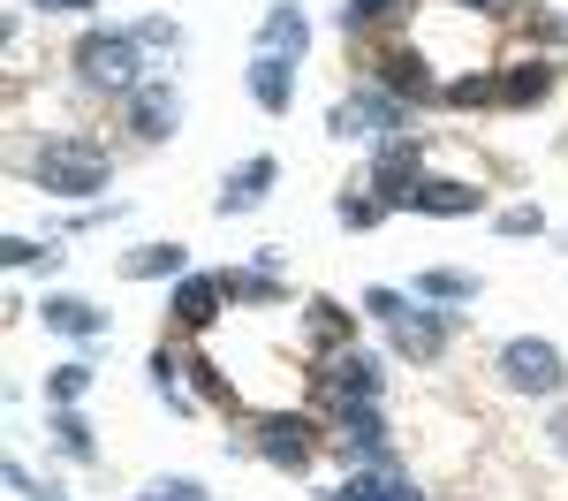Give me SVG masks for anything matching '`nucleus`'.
Wrapping results in <instances>:
<instances>
[{
  "mask_svg": "<svg viewBox=\"0 0 568 501\" xmlns=\"http://www.w3.org/2000/svg\"><path fill=\"white\" fill-rule=\"evenodd\" d=\"M342 433H349L364 455L387 463V425H379V410H372V403H342Z\"/></svg>",
  "mask_w": 568,
  "mask_h": 501,
  "instance_id": "obj_15",
  "label": "nucleus"
},
{
  "mask_svg": "<svg viewBox=\"0 0 568 501\" xmlns=\"http://www.w3.org/2000/svg\"><path fill=\"white\" fill-rule=\"evenodd\" d=\"M387 130H402V107L387 91H356L334 107V137H387Z\"/></svg>",
  "mask_w": 568,
  "mask_h": 501,
  "instance_id": "obj_4",
  "label": "nucleus"
},
{
  "mask_svg": "<svg viewBox=\"0 0 568 501\" xmlns=\"http://www.w3.org/2000/svg\"><path fill=\"white\" fill-rule=\"evenodd\" d=\"M136 501H213V494H205L197 479H152V487H144Z\"/></svg>",
  "mask_w": 568,
  "mask_h": 501,
  "instance_id": "obj_24",
  "label": "nucleus"
},
{
  "mask_svg": "<svg viewBox=\"0 0 568 501\" xmlns=\"http://www.w3.org/2000/svg\"><path fill=\"white\" fill-rule=\"evenodd\" d=\"M31 176H39V190H53V198H99V190L114 182V160H106L91 137H53L39 160H31Z\"/></svg>",
  "mask_w": 568,
  "mask_h": 501,
  "instance_id": "obj_1",
  "label": "nucleus"
},
{
  "mask_svg": "<svg viewBox=\"0 0 568 501\" xmlns=\"http://www.w3.org/2000/svg\"><path fill=\"white\" fill-rule=\"evenodd\" d=\"M364 312L394 327V319H402V297H394V289H364Z\"/></svg>",
  "mask_w": 568,
  "mask_h": 501,
  "instance_id": "obj_29",
  "label": "nucleus"
},
{
  "mask_svg": "<svg viewBox=\"0 0 568 501\" xmlns=\"http://www.w3.org/2000/svg\"><path fill=\"white\" fill-rule=\"evenodd\" d=\"M318 501H342V494H318Z\"/></svg>",
  "mask_w": 568,
  "mask_h": 501,
  "instance_id": "obj_32",
  "label": "nucleus"
},
{
  "mask_svg": "<svg viewBox=\"0 0 568 501\" xmlns=\"http://www.w3.org/2000/svg\"><path fill=\"white\" fill-rule=\"evenodd\" d=\"M304 46H311V23H304V8H273V16H265V31H258V53H281V61H304Z\"/></svg>",
  "mask_w": 568,
  "mask_h": 501,
  "instance_id": "obj_11",
  "label": "nucleus"
},
{
  "mask_svg": "<svg viewBox=\"0 0 568 501\" xmlns=\"http://www.w3.org/2000/svg\"><path fill=\"white\" fill-rule=\"evenodd\" d=\"M546 91H554V69H546V61H524V69L500 77V99H508V107H530V99H546Z\"/></svg>",
  "mask_w": 568,
  "mask_h": 501,
  "instance_id": "obj_17",
  "label": "nucleus"
},
{
  "mask_svg": "<svg viewBox=\"0 0 568 501\" xmlns=\"http://www.w3.org/2000/svg\"><path fill=\"white\" fill-rule=\"evenodd\" d=\"M220 297H227V289L197 273V281H182V289H175V319L197 334V327H213V319H220Z\"/></svg>",
  "mask_w": 568,
  "mask_h": 501,
  "instance_id": "obj_14",
  "label": "nucleus"
},
{
  "mask_svg": "<svg viewBox=\"0 0 568 501\" xmlns=\"http://www.w3.org/2000/svg\"><path fill=\"white\" fill-rule=\"evenodd\" d=\"M251 99H258L265 114H288L296 77H288V61H281V53H258V61H251Z\"/></svg>",
  "mask_w": 568,
  "mask_h": 501,
  "instance_id": "obj_12",
  "label": "nucleus"
},
{
  "mask_svg": "<svg viewBox=\"0 0 568 501\" xmlns=\"http://www.w3.org/2000/svg\"><path fill=\"white\" fill-rule=\"evenodd\" d=\"M500 380L516 388V395H554L568 380V364H561V350L554 342H538V334H516L508 350H500Z\"/></svg>",
  "mask_w": 568,
  "mask_h": 501,
  "instance_id": "obj_2",
  "label": "nucleus"
},
{
  "mask_svg": "<svg viewBox=\"0 0 568 501\" xmlns=\"http://www.w3.org/2000/svg\"><path fill=\"white\" fill-rule=\"evenodd\" d=\"M136 46H168V53H175V46H182V31L168 23V16H144V23H136Z\"/></svg>",
  "mask_w": 568,
  "mask_h": 501,
  "instance_id": "obj_26",
  "label": "nucleus"
},
{
  "mask_svg": "<svg viewBox=\"0 0 568 501\" xmlns=\"http://www.w3.org/2000/svg\"><path fill=\"white\" fill-rule=\"evenodd\" d=\"M53 267V243H31V236H8V267Z\"/></svg>",
  "mask_w": 568,
  "mask_h": 501,
  "instance_id": "obj_27",
  "label": "nucleus"
},
{
  "mask_svg": "<svg viewBox=\"0 0 568 501\" xmlns=\"http://www.w3.org/2000/svg\"><path fill=\"white\" fill-rule=\"evenodd\" d=\"M478 206H485V190H470V182H417L409 190V213H439V221H463Z\"/></svg>",
  "mask_w": 568,
  "mask_h": 501,
  "instance_id": "obj_9",
  "label": "nucleus"
},
{
  "mask_svg": "<svg viewBox=\"0 0 568 501\" xmlns=\"http://www.w3.org/2000/svg\"><path fill=\"white\" fill-rule=\"evenodd\" d=\"M273 176H281V168H273V160L258 152V160H243L235 176L220 182V198H213V206H220V213H251V206H265V190H273Z\"/></svg>",
  "mask_w": 568,
  "mask_h": 501,
  "instance_id": "obj_7",
  "label": "nucleus"
},
{
  "mask_svg": "<svg viewBox=\"0 0 568 501\" xmlns=\"http://www.w3.org/2000/svg\"><path fill=\"white\" fill-rule=\"evenodd\" d=\"M175 122H182V99L168 84H136L130 91V130L136 137H152V144H160V137H175Z\"/></svg>",
  "mask_w": 568,
  "mask_h": 501,
  "instance_id": "obj_6",
  "label": "nucleus"
},
{
  "mask_svg": "<svg viewBox=\"0 0 568 501\" xmlns=\"http://www.w3.org/2000/svg\"><path fill=\"white\" fill-rule=\"evenodd\" d=\"M379 77H387V91H409V99H439V84L425 77V53H394V61H379Z\"/></svg>",
  "mask_w": 568,
  "mask_h": 501,
  "instance_id": "obj_16",
  "label": "nucleus"
},
{
  "mask_svg": "<svg viewBox=\"0 0 568 501\" xmlns=\"http://www.w3.org/2000/svg\"><path fill=\"white\" fill-rule=\"evenodd\" d=\"M379 213H387L379 198H342V228H372Z\"/></svg>",
  "mask_w": 568,
  "mask_h": 501,
  "instance_id": "obj_28",
  "label": "nucleus"
},
{
  "mask_svg": "<svg viewBox=\"0 0 568 501\" xmlns=\"http://www.w3.org/2000/svg\"><path fill=\"white\" fill-rule=\"evenodd\" d=\"M439 342H447V319H433V312H402L394 319V350H402L409 364L439 358Z\"/></svg>",
  "mask_w": 568,
  "mask_h": 501,
  "instance_id": "obj_10",
  "label": "nucleus"
},
{
  "mask_svg": "<svg viewBox=\"0 0 568 501\" xmlns=\"http://www.w3.org/2000/svg\"><path fill=\"white\" fill-rule=\"evenodd\" d=\"M39 312H45V327H53V334H77V342L106 334V312H91L84 297H45Z\"/></svg>",
  "mask_w": 568,
  "mask_h": 501,
  "instance_id": "obj_13",
  "label": "nucleus"
},
{
  "mask_svg": "<svg viewBox=\"0 0 568 501\" xmlns=\"http://www.w3.org/2000/svg\"><path fill=\"white\" fill-rule=\"evenodd\" d=\"M77 77L99 84V91H136V39H122V31H84Z\"/></svg>",
  "mask_w": 568,
  "mask_h": 501,
  "instance_id": "obj_3",
  "label": "nucleus"
},
{
  "mask_svg": "<svg viewBox=\"0 0 568 501\" xmlns=\"http://www.w3.org/2000/svg\"><path fill=\"white\" fill-rule=\"evenodd\" d=\"M122 273H130V281H160V273H182V243H144V251H130V259H122Z\"/></svg>",
  "mask_w": 568,
  "mask_h": 501,
  "instance_id": "obj_18",
  "label": "nucleus"
},
{
  "mask_svg": "<svg viewBox=\"0 0 568 501\" xmlns=\"http://www.w3.org/2000/svg\"><path fill=\"white\" fill-rule=\"evenodd\" d=\"M39 8H45V16H84L91 0H39Z\"/></svg>",
  "mask_w": 568,
  "mask_h": 501,
  "instance_id": "obj_31",
  "label": "nucleus"
},
{
  "mask_svg": "<svg viewBox=\"0 0 568 501\" xmlns=\"http://www.w3.org/2000/svg\"><path fill=\"white\" fill-rule=\"evenodd\" d=\"M84 388H91V364L84 358H69V364H53V372H45V395H53V403H77Z\"/></svg>",
  "mask_w": 568,
  "mask_h": 501,
  "instance_id": "obj_22",
  "label": "nucleus"
},
{
  "mask_svg": "<svg viewBox=\"0 0 568 501\" xmlns=\"http://www.w3.org/2000/svg\"><path fill=\"white\" fill-rule=\"evenodd\" d=\"M258 455L281 471H304L311 463V418H265L258 425Z\"/></svg>",
  "mask_w": 568,
  "mask_h": 501,
  "instance_id": "obj_5",
  "label": "nucleus"
},
{
  "mask_svg": "<svg viewBox=\"0 0 568 501\" xmlns=\"http://www.w3.org/2000/svg\"><path fill=\"white\" fill-rule=\"evenodd\" d=\"M394 8H402V0H349V8H342V31H372V23L394 16Z\"/></svg>",
  "mask_w": 568,
  "mask_h": 501,
  "instance_id": "obj_25",
  "label": "nucleus"
},
{
  "mask_svg": "<svg viewBox=\"0 0 568 501\" xmlns=\"http://www.w3.org/2000/svg\"><path fill=\"white\" fill-rule=\"evenodd\" d=\"M500 228H508V236H538V206H508V213H500Z\"/></svg>",
  "mask_w": 568,
  "mask_h": 501,
  "instance_id": "obj_30",
  "label": "nucleus"
},
{
  "mask_svg": "<svg viewBox=\"0 0 568 501\" xmlns=\"http://www.w3.org/2000/svg\"><path fill=\"white\" fill-rule=\"evenodd\" d=\"M53 441H61L69 455H91V425H84L69 403H61V410H53Z\"/></svg>",
  "mask_w": 568,
  "mask_h": 501,
  "instance_id": "obj_23",
  "label": "nucleus"
},
{
  "mask_svg": "<svg viewBox=\"0 0 568 501\" xmlns=\"http://www.w3.org/2000/svg\"><path fill=\"white\" fill-rule=\"evenodd\" d=\"M318 380H326V388H334L342 403H372V395H379V364H372V358H356V350L326 358V372H318Z\"/></svg>",
  "mask_w": 568,
  "mask_h": 501,
  "instance_id": "obj_8",
  "label": "nucleus"
},
{
  "mask_svg": "<svg viewBox=\"0 0 568 501\" xmlns=\"http://www.w3.org/2000/svg\"><path fill=\"white\" fill-rule=\"evenodd\" d=\"M342 494L349 501H417V487H409V479H387V471H356Z\"/></svg>",
  "mask_w": 568,
  "mask_h": 501,
  "instance_id": "obj_19",
  "label": "nucleus"
},
{
  "mask_svg": "<svg viewBox=\"0 0 568 501\" xmlns=\"http://www.w3.org/2000/svg\"><path fill=\"white\" fill-rule=\"evenodd\" d=\"M311 342H318V350H334V342H342V334H349V312H342V304H334V297H318V304H311Z\"/></svg>",
  "mask_w": 568,
  "mask_h": 501,
  "instance_id": "obj_21",
  "label": "nucleus"
},
{
  "mask_svg": "<svg viewBox=\"0 0 568 501\" xmlns=\"http://www.w3.org/2000/svg\"><path fill=\"white\" fill-rule=\"evenodd\" d=\"M417 289H425L433 304H470V297H478V281H470V273H455V267H433V273H417Z\"/></svg>",
  "mask_w": 568,
  "mask_h": 501,
  "instance_id": "obj_20",
  "label": "nucleus"
}]
</instances>
